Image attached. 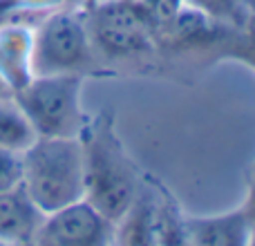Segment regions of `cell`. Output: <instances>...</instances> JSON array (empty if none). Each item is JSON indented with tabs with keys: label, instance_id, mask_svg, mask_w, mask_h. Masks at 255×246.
<instances>
[{
	"label": "cell",
	"instance_id": "cell-8",
	"mask_svg": "<svg viewBox=\"0 0 255 246\" xmlns=\"http://www.w3.org/2000/svg\"><path fill=\"white\" fill-rule=\"evenodd\" d=\"M188 246H251L253 226L244 204L215 215H186Z\"/></svg>",
	"mask_w": 255,
	"mask_h": 246
},
{
	"label": "cell",
	"instance_id": "cell-19",
	"mask_svg": "<svg viewBox=\"0 0 255 246\" xmlns=\"http://www.w3.org/2000/svg\"><path fill=\"white\" fill-rule=\"evenodd\" d=\"M226 7H229L231 16H233V22L240 25V18H242V0H224Z\"/></svg>",
	"mask_w": 255,
	"mask_h": 246
},
{
	"label": "cell",
	"instance_id": "cell-1",
	"mask_svg": "<svg viewBox=\"0 0 255 246\" xmlns=\"http://www.w3.org/2000/svg\"><path fill=\"white\" fill-rule=\"evenodd\" d=\"M79 139L83 145V199L115 224L141 193L145 175L126 150L110 110L90 117Z\"/></svg>",
	"mask_w": 255,
	"mask_h": 246
},
{
	"label": "cell",
	"instance_id": "cell-17",
	"mask_svg": "<svg viewBox=\"0 0 255 246\" xmlns=\"http://www.w3.org/2000/svg\"><path fill=\"white\" fill-rule=\"evenodd\" d=\"M240 22L255 31V0H242V18Z\"/></svg>",
	"mask_w": 255,
	"mask_h": 246
},
{
	"label": "cell",
	"instance_id": "cell-6",
	"mask_svg": "<svg viewBox=\"0 0 255 246\" xmlns=\"http://www.w3.org/2000/svg\"><path fill=\"white\" fill-rule=\"evenodd\" d=\"M40 229L61 246H112L115 224L85 199L45 215Z\"/></svg>",
	"mask_w": 255,
	"mask_h": 246
},
{
	"label": "cell",
	"instance_id": "cell-13",
	"mask_svg": "<svg viewBox=\"0 0 255 246\" xmlns=\"http://www.w3.org/2000/svg\"><path fill=\"white\" fill-rule=\"evenodd\" d=\"M22 175H25L22 152L0 148V193L22 186Z\"/></svg>",
	"mask_w": 255,
	"mask_h": 246
},
{
	"label": "cell",
	"instance_id": "cell-18",
	"mask_svg": "<svg viewBox=\"0 0 255 246\" xmlns=\"http://www.w3.org/2000/svg\"><path fill=\"white\" fill-rule=\"evenodd\" d=\"M31 246H61V244H58L54 238H49V235L40 229L38 233H36V238L31 240Z\"/></svg>",
	"mask_w": 255,
	"mask_h": 246
},
{
	"label": "cell",
	"instance_id": "cell-3",
	"mask_svg": "<svg viewBox=\"0 0 255 246\" xmlns=\"http://www.w3.org/2000/svg\"><path fill=\"white\" fill-rule=\"evenodd\" d=\"M83 85L85 76L79 74L31 76L13 99L38 136L79 139L90 119L83 110Z\"/></svg>",
	"mask_w": 255,
	"mask_h": 246
},
{
	"label": "cell",
	"instance_id": "cell-7",
	"mask_svg": "<svg viewBox=\"0 0 255 246\" xmlns=\"http://www.w3.org/2000/svg\"><path fill=\"white\" fill-rule=\"evenodd\" d=\"M45 13H34L22 9V13L11 22L0 27V76L11 88L20 90L34 76L31 72V47H34V25Z\"/></svg>",
	"mask_w": 255,
	"mask_h": 246
},
{
	"label": "cell",
	"instance_id": "cell-2",
	"mask_svg": "<svg viewBox=\"0 0 255 246\" xmlns=\"http://www.w3.org/2000/svg\"><path fill=\"white\" fill-rule=\"evenodd\" d=\"M22 186L45 215L83 199L81 139L38 136L22 152Z\"/></svg>",
	"mask_w": 255,
	"mask_h": 246
},
{
	"label": "cell",
	"instance_id": "cell-10",
	"mask_svg": "<svg viewBox=\"0 0 255 246\" xmlns=\"http://www.w3.org/2000/svg\"><path fill=\"white\" fill-rule=\"evenodd\" d=\"M112 246H161L154 224V181L150 177H145L132 206L115 222Z\"/></svg>",
	"mask_w": 255,
	"mask_h": 246
},
{
	"label": "cell",
	"instance_id": "cell-5",
	"mask_svg": "<svg viewBox=\"0 0 255 246\" xmlns=\"http://www.w3.org/2000/svg\"><path fill=\"white\" fill-rule=\"evenodd\" d=\"M97 56L141 58L154 47V27L139 0H94L83 9Z\"/></svg>",
	"mask_w": 255,
	"mask_h": 246
},
{
	"label": "cell",
	"instance_id": "cell-20",
	"mask_svg": "<svg viewBox=\"0 0 255 246\" xmlns=\"http://www.w3.org/2000/svg\"><path fill=\"white\" fill-rule=\"evenodd\" d=\"M11 88H9L7 83H4V79L2 76H0V99H4V97H11Z\"/></svg>",
	"mask_w": 255,
	"mask_h": 246
},
{
	"label": "cell",
	"instance_id": "cell-9",
	"mask_svg": "<svg viewBox=\"0 0 255 246\" xmlns=\"http://www.w3.org/2000/svg\"><path fill=\"white\" fill-rule=\"evenodd\" d=\"M45 222V213L27 195L25 186L0 193V242L27 246Z\"/></svg>",
	"mask_w": 255,
	"mask_h": 246
},
{
	"label": "cell",
	"instance_id": "cell-15",
	"mask_svg": "<svg viewBox=\"0 0 255 246\" xmlns=\"http://www.w3.org/2000/svg\"><path fill=\"white\" fill-rule=\"evenodd\" d=\"M20 13H22L20 0H0V27H2L4 22L16 20Z\"/></svg>",
	"mask_w": 255,
	"mask_h": 246
},
{
	"label": "cell",
	"instance_id": "cell-12",
	"mask_svg": "<svg viewBox=\"0 0 255 246\" xmlns=\"http://www.w3.org/2000/svg\"><path fill=\"white\" fill-rule=\"evenodd\" d=\"M38 139L31 121L18 106V101L11 97L0 99V148L25 152L34 141Z\"/></svg>",
	"mask_w": 255,
	"mask_h": 246
},
{
	"label": "cell",
	"instance_id": "cell-14",
	"mask_svg": "<svg viewBox=\"0 0 255 246\" xmlns=\"http://www.w3.org/2000/svg\"><path fill=\"white\" fill-rule=\"evenodd\" d=\"M188 7L193 9H199L204 11L206 16L215 18V20H224V22H233V16H231L229 7H226L224 0H184ZM235 25V22H233Z\"/></svg>",
	"mask_w": 255,
	"mask_h": 246
},
{
	"label": "cell",
	"instance_id": "cell-22",
	"mask_svg": "<svg viewBox=\"0 0 255 246\" xmlns=\"http://www.w3.org/2000/svg\"><path fill=\"white\" fill-rule=\"evenodd\" d=\"M27 246H31V244H27Z\"/></svg>",
	"mask_w": 255,
	"mask_h": 246
},
{
	"label": "cell",
	"instance_id": "cell-21",
	"mask_svg": "<svg viewBox=\"0 0 255 246\" xmlns=\"http://www.w3.org/2000/svg\"><path fill=\"white\" fill-rule=\"evenodd\" d=\"M0 246H9V244H2V242H0Z\"/></svg>",
	"mask_w": 255,
	"mask_h": 246
},
{
	"label": "cell",
	"instance_id": "cell-11",
	"mask_svg": "<svg viewBox=\"0 0 255 246\" xmlns=\"http://www.w3.org/2000/svg\"><path fill=\"white\" fill-rule=\"evenodd\" d=\"M206 49L217 61H233L255 72V31L242 22L222 25V29Z\"/></svg>",
	"mask_w": 255,
	"mask_h": 246
},
{
	"label": "cell",
	"instance_id": "cell-4",
	"mask_svg": "<svg viewBox=\"0 0 255 246\" xmlns=\"http://www.w3.org/2000/svg\"><path fill=\"white\" fill-rule=\"evenodd\" d=\"M97 58L99 56L90 38L83 9H54L34 25V47H31L34 76H88L97 67Z\"/></svg>",
	"mask_w": 255,
	"mask_h": 246
},
{
	"label": "cell",
	"instance_id": "cell-16",
	"mask_svg": "<svg viewBox=\"0 0 255 246\" xmlns=\"http://www.w3.org/2000/svg\"><path fill=\"white\" fill-rule=\"evenodd\" d=\"M244 208H247L249 217H251V226H253V242L251 246H255V163H253V170H251V179H249V193L247 199H244Z\"/></svg>",
	"mask_w": 255,
	"mask_h": 246
}]
</instances>
